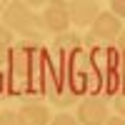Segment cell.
Returning <instances> with one entry per match:
<instances>
[{
  "label": "cell",
  "mask_w": 125,
  "mask_h": 125,
  "mask_svg": "<svg viewBox=\"0 0 125 125\" xmlns=\"http://www.w3.org/2000/svg\"><path fill=\"white\" fill-rule=\"evenodd\" d=\"M115 48H118V50H125V30H123V35L118 38V43H115Z\"/></svg>",
  "instance_id": "obj_18"
},
{
  "label": "cell",
  "mask_w": 125,
  "mask_h": 125,
  "mask_svg": "<svg viewBox=\"0 0 125 125\" xmlns=\"http://www.w3.org/2000/svg\"><path fill=\"white\" fill-rule=\"evenodd\" d=\"M45 98L50 100V105H55V108H70V105H75V103H80V98L65 85V80L58 83V85L50 90Z\"/></svg>",
  "instance_id": "obj_10"
},
{
  "label": "cell",
  "mask_w": 125,
  "mask_h": 125,
  "mask_svg": "<svg viewBox=\"0 0 125 125\" xmlns=\"http://www.w3.org/2000/svg\"><path fill=\"white\" fill-rule=\"evenodd\" d=\"M5 8H8V3H3V0H0V15L5 13Z\"/></svg>",
  "instance_id": "obj_19"
},
{
  "label": "cell",
  "mask_w": 125,
  "mask_h": 125,
  "mask_svg": "<svg viewBox=\"0 0 125 125\" xmlns=\"http://www.w3.org/2000/svg\"><path fill=\"white\" fill-rule=\"evenodd\" d=\"M18 118L23 125H50V108L45 103H25L23 108L18 110Z\"/></svg>",
  "instance_id": "obj_9"
},
{
  "label": "cell",
  "mask_w": 125,
  "mask_h": 125,
  "mask_svg": "<svg viewBox=\"0 0 125 125\" xmlns=\"http://www.w3.org/2000/svg\"><path fill=\"white\" fill-rule=\"evenodd\" d=\"M78 50H83V40H80V35H75V33L58 35V38L53 40V45H50V53H53V60H55V65H58V70H60V75L65 73L70 58L75 55Z\"/></svg>",
  "instance_id": "obj_7"
},
{
  "label": "cell",
  "mask_w": 125,
  "mask_h": 125,
  "mask_svg": "<svg viewBox=\"0 0 125 125\" xmlns=\"http://www.w3.org/2000/svg\"><path fill=\"white\" fill-rule=\"evenodd\" d=\"M43 43L20 40L10 50V78H8V95L10 98H35L33 90V55Z\"/></svg>",
  "instance_id": "obj_1"
},
{
  "label": "cell",
  "mask_w": 125,
  "mask_h": 125,
  "mask_svg": "<svg viewBox=\"0 0 125 125\" xmlns=\"http://www.w3.org/2000/svg\"><path fill=\"white\" fill-rule=\"evenodd\" d=\"M13 45H15V35L0 23V53H3V50H10Z\"/></svg>",
  "instance_id": "obj_12"
},
{
  "label": "cell",
  "mask_w": 125,
  "mask_h": 125,
  "mask_svg": "<svg viewBox=\"0 0 125 125\" xmlns=\"http://www.w3.org/2000/svg\"><path fill=\"white\" fill-rule=\"evenodd\" d=\"M113 108H115V113L120 118H125V93H120V95L113 98Z\"/></svg>",
  "instance_id": "obj_15"
},
{
  "label": "cell",
  "mask_w": 125,
  "mask_h": 125,
  "mask_svg": "<svg viewBox=\"0 0 125 125\" xmlns=\"http://www.w3.org/2000/svg\"><path fill=\"white\" fill-rule=\"evenodd\" d=\"M75 118L80 125H105L108 123V100L98 95V98H83L78 103Z\"/></svg>",
  "instance_id": "obj_6"
},
{
  "label": "cell",
  "mask_w": 125,
  "mask_h": 125,
  "mask_svg": "<svg viewBox=\"0 0 125 125\" xmlns=\"http://www.w3.org/2000/svg\"><path fill=\"white\" fill-rule=\"evenodd\" d=\"M123 23L118 15H113L110 10H103V13L98 15V20L93 23L90 28V35L83 40V48L85 50H93L98 45H115L118 38L123 35Z\"/></svg>",
  "instance_id": "obj_4"
},
{
  "label": "cell",
  "mask_w": 125,
  "mask_h": 125,
  "mask_svg": "<svg viewBox=\"0 0 125 125\" xmlns=\"http://www.w3.org/2000/svg\"><path fill=\"white\" fill-rule=\"evenodd\" d=\"M13 50V48H10ZM10 50L0 53V98L8 95V78H10Z\"/></svg>",
  "instance_id": "obj_11"
},
{
  "label": "cell",
  "mask_w": 125,
  "mask_h": 125,
  "mask_svg": "<svg viewBox=\"0 0 125 125\" xmlns=\"http://www.w3.org/2000/svg\"><path fill=\"white\" fill-rule=\"evenodd\" d=\"M105 125H125V118H120V115H110Z\"/></svg>",
  "instance_id": "obj_17"
},
{
  "label": "cell",
  "mask_w": 125,
  "mask_h": 125,
  "mask_svg": "<svg viewBox=\"0 0 125 125\" xmlns=\"http://www.w3.org/2000/svg\"><path fill=\"white\" fill-rule=\"evenodd\" d=\"M0 18H3V25L13 35H20L23 40H30V43H43V35H45L43 20L25 3H8L5 13Z\"/></svg>",
  "instance_id": "obj_3"
},
{
  "label": "cell",
  "mask_w": 125,
  "mask_h": 125,
  "mask_svg": "<svg viewBox=\"0 0 125 125\" xmlns=\"http://www.w3.org/2000/svg\"><path fill=\"white\" fill-rule=\"evenodd\" d=\"M110 13L118 18H125V0H110Z\"/></svg>",
  "instance_id": "obj_16"
},
{
  "label": "cell",
  "mask_w": 125,
  "mask_h": 125,
  "mask_svg": "<svg viewBox=\"0 0 125 125\" xmlns=\"http://www.w3.org/2000/svg\"><path fill=\"white\" fill-rule=\"evenodd\" d=\"M0 125H23L18 118V113H10V110H3L0 113Z\"/></svg>",
  "instance_id": "obj_13"
},
{
  "label": "cell",
  "mask_w": 125,
  "mask_h": 125,
  "mask_svg": "<svg viewBox=\"0 0 125 125\" xmlns=\"http://www.w3.org/2000/svg\"><path fill=\"white\" fill-rule=\"evenodd\" d=\"M62 80H65V85L75 93L80 100L83 98H98L103 93V78H100L95 62H93V58H90V53L85 48L78 50V53L70 58L65 73H62Z\"/></svg>",
  "instance_id": "obj_2"
},
{
  "label": "cell",
  "mask_w": 125,
  "mask_h": 125,
  "mask_svg": "<svg viewBox=\"0 0 125 125\" xmlns=\"http://www.w3.org/2000/svg\"><path fill=\"white\" fill-rule=\"evenodd\" d=\"M40 20H43V28H45V33H53L55 38L58 35H65L68 33V28H70V8L68 3H48L43 8V15H40Z\"/></svg>",
  "instance_id": "obj_5"
},
{
  "label": "cell",
  "mask_w": 125,
  "mask_h": 125,
  "mask_svg": "<svg viewBox=\"0 0 125 125\" xmlns=\"http://www.w3.org/2000/svg\"><path fill=\"white\" fill-rule=\"evenodd\" d=\"M68 8H70V20L80 28H88V25L93 28V23L103 13L95 0H73V3H68Z\"/></svg>",
  "instance_id": "obj_8"
},
{
  "label": "cell",
  "mask_w": 125,
  "mask_h": 125,
  "mask_svg": "<svg viewBox=\"0 0 125 125\" xmlns=\"http://www.w3.org/2000/svg\"><path fill=\"white\" fill-rule=\"evenodd\" d=\"M50 125H80V123H78L75 115H65L62 113V115H53V123Z\"/></svg>",
  "instance_id": "obj_14"
}]
</instances>
